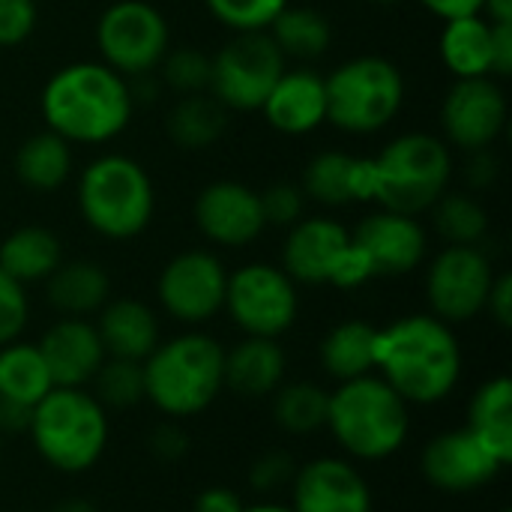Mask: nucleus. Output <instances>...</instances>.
I'll list each match as a JSON object with an SVG mask.
<instances>
[{"mask_svg": "<svg viewBox=\"0 0 512 512\" xmlns=\"http://www.w3.org/2000/svg\"><path fill=\"white\" fill-rule=\"evenodd\" d=\"M375 369L408 405H438L462 378V348L441 318L408 315L378 330Z\"/></svg>", "mask_w": 512, "mask_h": 512, "instance_id": "f257e3e1", "label": "nucleus"}, {"mask_svg": "<svg viewBox=\"0 0 512 512\" xmlns=\"http://www.w3.org/2000/svg\"><path fill=\"white\" fill-rule=\"evenodd\" d=\"M129 81L102 60H81L57 69L42 90V117L69 144H105L132 120Z\"/></svg>", "mask_w": 512, "mask_h": 512, "instance_id": "f03ea898", "label": "nucleus"}, {"mask_svg": "<svg viewBox=\"0 0 512 512\" xmlns=\"http://www.w3.org/2000/svg\"><path fill=\"white\" fill-rule=\"evenodd\" d=\"M144 399L171 420L204 414L225 390V348L207 333H183L150 351Z\"/></svg>", "mask_w": 512, "mask_h": 512, "instance_id": "7ed1b4c3", "label": "nucleus"}, {"mask_svg": "<svg viewBox=\"0 0 512 512\" xmlns=\"http://www.w3.org/2000/svg\"><path fill=\"white\" fill-rule=\"evenodd\" d=\"M408 402L381 378L363 375L342 381L330 393L327 426L336 444L360 462H384L396 456L411 432Z\"/></svg>", "mask_w": 512, "mask_h": 512, "instance_id": "20e7f679", "label": "nucleus"}, {"mask_svg": "<svg viewBox=\"0 0 512 512\" xmlns=\"http://www.w3.org/2000/svg\"><path fill=\"white\" fill-rule=\"evenodd\" d=\"M30 438L45 465L60 474L90 471L108 447V417L81 387H54L30 414Z\"/></svg>", "mask_w": 512, "mask_h": 512, "instance_id": "39448f33", "label": "nucleus"}, {"mask_svg": "<svg viewBox=\"0 0 512 512\" xmlns=\"http://www.w3.org/2000/svg\"><path fill=\"white\" fill-rule=\"evenodd\" d=\"M153 180L141 162L123 153L93 159L78 180V210L84 222L108 240H132L153 219Z\"/></svg>", "mask_w": 512, "mask_h": 512, "instance_id": "423d86ee", "label": "nucleus"}, {"mask_svg": "<svg viewBox=\"0 0 512 512\" xmlns=\"http://www.w3.org/2000/svg\"><path fill=\"white\" fill-rule=\"evenodd\" d=\"M450 174L453 156L441 138L429 132L399 135L372 156V201L381 204V210L417 216L444 195Z\"/></svg>", "mask_w": 512, "mask_h": 512, "instance_id": "0eeeda50", "label": "nucleus"}, {"mask_svg": "<svg viewBox=\"0 0 512 512\" xmlns=\"http://www.w3.org/2000/svg\"><path fill=\"white\" fill-rule=\"evenodd\" d=\"M324 93L327 123L351 135H372L399 114L405 102V78L393 60L360 54L324 78Z\"/></svg>", "mask_w": 512, "mask_h": 512, "instance_id": "6e6552de", "label": "nucleus"}, {"mask_svg": "<svg viewBox=\"0 0 512 512\" xmlns=\"http://www.w3.org/2000/svg\"><path fill=\"white\" fill-rule=\"evenodd\" d=\"M285 57L267 30L237 33L210 57V96L234 111H261L285 72Z\"/></svg>", "mask_w": 512, "mask_h": 512, "instance_id": "1a4fd4ad", "label": "nucleus"}, {"mask_svg": "<svg viewBox=\"0 0 512 512\" xmlns=\"http://www.w3.org/2000/svg\"><path fill=\"white\" fill-rule=\"evenodd\" d=\"M96 48L123 78L147 75L171 48L168 21L147 0H114L96 21Z\"/></svg>", "mask_w": 512, "mask_h": 512, "instance_id": "9d476101", "label": "nucleus"}, {"mask_svg": "<svg viewBox=\"0 0 512 512\" xmlns=\"http://www.w3.org/2000/svg\"><path fill=\"white\" fill-rule=\"evenodd\" d=\"M225 309L246 336L279 339L297 321V282L273 264H246L228 273Z\"/></svg>", "mask_w": 512, "mask_h": 512, "instance_id": "9b49d317", "label": "nucleus"}, {"mask_svg": "<svg viewBox=\"0 0 512 512\" xmlns=\"http://www.w3.org/2000/svg\"><path fill=\"white\" fill-rule=\"evenodd\" d=\"M495 267L480 246H447L435 255L426 276V297L435 318L465 324L486 309Z\"/></svg>", "mask_w": 512, "mask_h": 512, "instance_id": "f8f14e48", "label": "nucleus"}, {"mask_svg": "<svg viewBox=\"0 0 512 512\" xmlns=\"http://www.w3.org/2000/svg\"><path fill=\"white\" fill-rule=\"evenodd\" d=\"M225 264L204 249L174 255L159 273V303L180 324H204L225 309Z\"/></svg>", "mask_w": 512, "mask_h": 512, "instance_id": "ddd939ff", "label": "nucleus"}, {"mask_svg": "<svg viewBox=\"0 0 512 512\" xmlns=\"http://www.w3.org/2000/svg\"><path fill=\"white\" fill-rule=\"evenodd\" d=\"M507 111L504 87L492 75L456 78L441 105L444 135L465 153L492 147L507 126Z\"/></svg>", "mask_w": 512, "mask_h": 512, "instance_id": "4468645a", "label": "nucleus"}, {"mask_svg": "<svg viewBox=\"0 0 512 512\" xmlns=\"http://www.w3.org/2000/svg\"><path fill=\"white\" fill-rule=\"evenodd\" d=\"M192 216L198 231L225 249L249 246L267 228L258 192L237 180H216L204 186L195 198Z\"/></svg>", "mask_w": 512, "mask_h": 512, "instance_id": "2eb2a0df", "label": "nucleus"}, {"mask_svg": "<svg viewBox=\"0 0 512 512\" xmlns=\"http://www.w3.org/2000/svg\"><path fill=\"white\" fill-rule=\"evenodd\" d=\"M501 471L504 465L468 429L444 432L423 450V477L447 495H471L489 486Z\"/></svg>", "mask_w": 512, "mask_h": 512, "instance_id": "dca6fc26", "label": "nucleus"}, {"mask_svg": "<svg viewBox=\"0 0 512 512\" xmlns=\"http://www.w3.org/2000/svg\"><path fill=\"white\" fill-rule=\"evenodd\" d=\"M291 510L372 512V486L348 459L324 456L294 471Z\"/></svg>", "mask_w": 512, "mask_h": 512, "instance_id": "f3484780", "label": "nucleus"}, {"mask_svg": "<svg viewBox=\"0 0 512 512\" xmlns=\"http://www.w3.org/2000/svg\"><path fill=\"white\" fill-rule=\"evenodd\" d=\"M351 243L363 252L372 276H405L426 255V231L417 216L378 210L366 216L354 231Z\"/></svg>", "mask_w": 512, "mask_h": 512, "instance_id": "a211bd4d", "label": "nucleus"}, {"mask_svg": "<svg viewBox=\"0 0 512 512\" xmlns=\"http://www.w3.org/2000/svg\"><path fill=\"white\" fill-rule=\"evenodd\" d=\"M351 243V231L336 219H300L282 246V270L297 285H330L336 264Z\"/></svg>", "mask_w": 512, "mask_h": 512, "instance_id": "6ab92c4d", "label": "nucleus"}, {"mask_svg": "<svg viewBox=\"0 0 512 512\" xmlns=\"http://www.w3.org/2000/svg\"><path fill=\"white\" fill-rule=\"evenodd\" d=\"M54 387H84L93 381L99 366L105 363V348L96 333V324L84 318H63L45 330L36 345Z\"/></svg>", "mask_w": 512, "mask_h": 512, "instance_id": "aec40b11", "label": "nucleus"}, {"mask_svg": "<svg viewBox=\"0 0 512 512\" xmlns=\"http://www.w3.org/2000/svg\"><path fill=\"white\" fill-rule=\"evenodd\" d=\"M267 123L282 135H306L327 123V93L324 78L309 69H285L270 96L261 105Z\"/></svg>", "mask_w": 512, "mask_h": 512, "instance_id": "412c9836", "label": "nucleus"}, {"mask_svg": "<svg viewBox=\"0 0 512 512\" xmlns=\"http://www.w3.org/2000/svg\"><path fill=\"white\" fill-rule=\"evenodd\" d=\"M96 333L108 357L135 360V363H144L150 351L159 345V321L153 309L132 297L108 300L99 309Z\"/></svg>", "mask_w": 512, "mask_h": 512, "instance_id": "4be33fe9", "label": "nucleus"}, {"mask_svg": "<svg viewBox=\"0 0 512 512\" xmlns=\"http://www.w3.org/2000/svg\"><path fill=\"white\" fill-rule=\"evenodd\" d=\"M285 351L276 339L246 336L225 354V387L243 399H264L282 387Z\"/></svg>", "mask_w": 512, "mask_h": 512, "instance_id": "5701e85b", "label": "nucleus"}, {"mask_svg": "<svg viewBox=\"0 0 512 512\" xmlns=\"http://www.w3.org/2000/svg\"><path fill=\"white\" fill-rule=\"evenodd\" d=\"M45 294L66 318H87L108 303L111 279L96 261H66L45 279Z\"/></svg>", "mask_w": 512, "mask_h": 512, "instance_id": "b1692460", "label": "nucleus"}, {"mask_svg": "<svg viewBox=\"0 0 512 512\" xmlns=\"http://www.w3.org/2000/svg\"><path fill=\"white\" fill-rule=\"evenodd\" d=\"M468 432L507 468L512 462V384L507 375L486 381L468 408Z\"/></svg>", "mask_w": 512, "mask_h": 512, "instance_id": "393cba45", "label": "nucleus"}, {"mask_svg": "<svg viewBox=\"0 0 512 512\" xmlns=\"http://www.w3.org/2000/svg\"><path fill=\"white\" fill-rule=\"evenodd\" d=\"M63 264V246L54 231L42 225H24L3 237L0 270L21 285L45 282Z\"/></svg>", "mask_w": 512, "mask_h": 512, "instance_id": "a878e982", "label": "nucleus"}, {"mask_svg": "<svg viewBox=\"0 0 512 512\" xmlns=\"http://www.w3.org/2000/svg\"><path fill=\"white\" fill-rule=\"evenodd\" d=\"M438 48L444 66L456 78L492 75V21H486L483 15L444 21Z\"/></svg>", "mask_w": 512, "mask_h": 512, "instance_id": "bb28decb", "label": "nucleus"}, {"mask_svg": "<svg viewBox=\"0 0 512 512\" xmlns=\"http://www.w3.org/2000/svg\"><path fill=\"white\" fill-rule=\"evenodd\" d=\"M375 342H378V327H372L369 321H342L321 342V351H318L321 366L339 384L372 375Z\"/></svg>", "mask_w": 512, "mask_h": 512, "instance_id": "cd10ccee", "label": "nucleus"}, {"mask_svg": "<svg viewBox=\"0 0 512 512\" xmlns=\"http://www.w3.org/2000/svg\"><path fill=\"white\" fill-rule=\"evenodd\" d=\"M225 129H228V111L219 99L207 93L180 96L165 117L168 138L183 150H207L225 135Z\"/></svg>", "mask_w": 512, "mask_h": 512, "instance_id": "c85d7f7f", "label": "nucleus"}, {"mask_svg": "<svg viewBox=\"0 0 512 512\" xmlns=\"http://www.w3.org/2000/svg\"><path fill=\"white\" fill-rule=\"evenodd\" d=\"M267 30L276 48L282 51V57L300 63H312L324 57L333 42V27L327 15L312 6H285Z\"/></svg>", "mask_w": 512, "mask_h": 512, "instance_id": "c756f323", "label": "nucleus"}, {"mask_svg": "<svg viewBox=\"0 0 512 512\" xmlns=\"http://www.w3.org/2000/svg\"><path fill=\"white\" fill-rule=\"evenodd\" d=\"M69 171H72L69 141L54 135L51 129L24 138L15 153V174L33 192H51L63 186Z\"/></svg>", "mask_w": 512, "mask_h": 512, "instance_id": "7c9ffc66", "label": "nucleus"}, {"mask_svg": "<svg viewBox=\"0 0 512 512\" xmlns=\"http://www.w3.org/2000/svg\"><path fill=\"white\" fill-rule=\"evenodd\" d=\"M51 390H54V381L36 345L15 339L0 348V396L3 399L36 408Z\"/></svg>", "mask_w": 512, "mask_h": 512, "instance_id": "2f4dec72", "label": "nucleus"}, {"mask_svg": "<svg viewBox=\"0 0 512 512\" xmlns=\"http://www.w3.org/2000/svg\"><path fill=\"white\" fill-rule=\"evenodd\" d=\"M330 393L312 381H297L273 393V420L288 435H312L327 426Z\"/></svg>", "mask_w": 512, "mask_h": 512, "instance_id": "473e14b6", "label": "nucleus"}, {"mask_svg": "<svg viewBox=\"0 0 512 512\" xmlns=\"http://www.w3.org/2000/svg\"><path fill=\"white\" fill-rule=\"evenodd\" d=\"M354 165L357 156L342 150L318 153L303 171V195L324 207H345L354 201Z\"/></svg>", "mask_w": 512, "mask_h": 512, "instance_id": "72a5a7b5", "label": "nucleus"}, {"mask_svg": "<svg viewBox=\"0 0 512 512\" xmlns=\"http://www.w3.org/2000/svg\"><path fill=\"white\" fill-rule=\"evenodd\" d=\"M432 225L447 240V246H480L489 234L486 207L462 192L441 195L432 207Z\"/></svg>", "mask_w": 512, "mask_h": 512, "instance_id": "f704fd0d", "label": "nucleus"}, {"mask_svg": "<svg viewBox=\"0 0 512 512\" xmlns=\"http://www.w3.org/2000/svg\"><path fill=\"white\" fill-rule=\"evenodd\" d=\"M96 387V402L102 408H135L144 399V366L135 360L105 357L90 381Z\"/></svg>", "mask_w": 512, "mask_h": 512, "instance_id": "c9c22d12", "label": "nucleus"}, {"mask_svg": "<svg viewBox=\"0 0 512 512\" xmlns=\"http://www.w3.org/2000/svg\"><path fill=\"white\" fill-rule=\"evenodd\" d=\"M159 66H162V81L183 96L204 93L210 87V57L192 45L168 48Z\"/></svg>", "mask_w": 512, "mask_h": 512, "instance_id": "e433bc0d", "label": "nucleus"}, {"mask_svg": "<svg viewBox=\"0 0 512 512\" xmlns=\"http://www.w3.org/2000/svg\"><path fill=\"white\" fill-rule=\"evenodd\" d=\"M204 6L234 33H255L267 30L273 18L288 6V0H204Z\"/></svg>", "mask_w": 512, "mask_h": 512, "instance_id": "4c0bfd02", "label": "nucleus"}, {"mask_svg": "<svg viewBox=\"0 0 512 512\" xmlns=\"http://www.w3.org/2000/svg\"><path fill=\"white\" fill-rule=\"evenodd\" d=\"M258 198H261V213H264V222L267 225L291 228V225H297L303 219L306 195L294 183H273Z\"/></svg>", "mask_w": 512, "mask_h": 512, "instance_id": "58836bf2", "label": "nucleus"}, {"mask_svg": "<svg viewBox=\"0 0 512 512\" xmlns=\"http://www.w3.org/2000/svg\"><path fill=\"white\" fill-rule=\"evenodd\" d=\"M27 315H30V306H27L24 285L0 270V348L15 342L24 333Z\"/></svg>", "mask_w": 512, "mask_h": 512, "instance_id": "ea45409f", "label": "nucleus"}, {"mask_svg": "<svg viewBox=\"0 0 512 512\" xmlns=\"http://www.w3.org/2000/svg\"><path fill=\"white\" fill-rule=\"evenodd\" d=\"M36 0H0V48L21 45L36 30Z\"/></svg>", "mask_w": 512, "mask_h": 512, "instance_id": "a19ab883", "label": "nucleus"}, {"mask_svg": "<svg viewBox=\"0 0 512 512\" xmlns=\"http://www.w3.org/2000/svg\"><path fill=\"white\" fill-rule=\"evenodd\" d=\"M294 459L288 456V453H279V450H270V453H264L255 465H252V471H249V486L252 489H258V492H273V489H279V486H285L291 477H294Z\"/></svg>", "mask_w": 512, "mask_h": 512, "instance_id": "79ce46f5", "label": "nucleus"}, {"mask_svg": "<svg viewBox=\"0 0 512 512\" xmlns=\"http://www.w3.org/2000/svg\"><path fill=\"white\" fill-rule=\"evenodd\" d=\"M147 444H150V453H153L156 459H162V462H177V459H183L186 450H189V438H186V432H183L177 423H162V426H156V429L150 432Z\"/></svg>", "mask_w": 512, "mask_h": 512, "instance_id": "37998d69", "label": "nucleus"}, {"mask_svg": "<svg viewBox=\"0 0 512 512\" xmlns=\"http://www.w3.org/2000/svg\"><path fill=\"white\" fill-rule=\"evenodd\" d=\"M492 75H512V21H492Z\"/></svg>", "mask_w": 512, "mask_h": 512, "instance_id": "c03bdc74", "label": "nucleus"}, {"mask_svg": "<svg viewBox=\"0 0 512 512\" xmlns=\"http://www.w3.org/2000/svg\"><path fill=\"white\" fill-rule=\"evenodd\" d=\"M468 156H471V159H468V168H465L468 183H471L474 189H486V186H492V183L498 180V174H501V162H498V156H495L489 147H483V150H471Z\"/></svg>", "mask_w": 512, "mask_h": 512, "instance_id": "a18cd8bd", "label": "nucleus"}, {"mask_svg": "<svg viewBox=\"0 0 512 512\" xmlns=\"http://www.w3.org/2000/svg\"><path fill=\"white\" fill-rule=\"evenodd\" d=\"M486 309L489 315L495 318L498 327H510L512 324V276L510 273H501L495 276L492 282V291H489V300H486Z\"/></svg>", "mask_w": 512, "mask_h": 512, "instance_id": "49530a36", "label": "nucleus"}, {"mask_svg": "<svg viewBox=\"0 0 512 512\" xmlns=\"http://www.w3.org/2000/svg\"><path fill=\"white\" fill-rule=\"evenodd\" d=\"M243 501L234 489H225V486H210L204 489L195 504H192V512H243Z\"/></svg>", "mask_w": 512, "mask_h": 512, "instance_id": "de8ad7c7", "label": "nucleus"}, {"mask_svg": "<svg viewBox=\"0 0 512 512\" xmlns=\"http://www.w3.org/2000/svg\"><path fill=\"white\" fill-rule=\"evenodd\" d=\"M432 15L453 21V18H465V15H480L483 12V0H420Z\"/></svg>", "mask_w": 512, "mask_h": 512, "instance_id": "09e8293b", "label": "nucleus"}, {"mask_svg": "<svg viewBox=\"0 0 512 512\" xmlns=\"http://www.w3.org/2000/svg\"><path fill=\"white\" fill-rule=\"evenodd\" d=\"M30 414H33V408L0 396V432H9V435L27 432L30 429Z\"/></svg>", "mask_w": 512, "mask_h": 512, "instance_id": "8fccbe9b", "label": "nucleus"}, {"mask_svg": "<svg viewBox=\"0 0 512 512\" xmlns=\"http://www.w3.org/2000/svg\"><path fill=\"white\" fill-rule=\"evenodd\" d=\"M483 9L492 21H512V0H483Z\"/></svg>", "mask_w": 512, "mask_h": 512, "instance_id": "3c124183", "label": "nucleus"}, {"mask_svg": "<svg viewBox=\"0 0 512 512\" xmlns=\"http://www.w3.org/2000/svg\"><path fill=\"white\" fill-rule=\"evenodd\" d=\"M51 512H96V507L84 498H69V501H60L57 507H51Z\"/></svg>", "mask_w": 512, "mask_h": 512, "instance_id": "603ef678", "label": "nucleus"}, {"mask_svg": "<svg viewBox=\"0 0 512 512\" xmlns=\"http://www.w3.org/2000/svg\"><path fill=\"white\" fill-rule=\"evenodd\" d=\"M243 512H294L291 507H285V504H270V501H264V504H249V507H243Z\"/></svg>", "mask_w": 512, "mask_h": 512, "instance_id": "864d4df0", "label": "nucleus"}, {"mask_svg": "<svg viewBox=\"0 0 512 512\" xmlns=\"http://www.w3.org/2000/svg\"><path fill=\"white\" fill-rule=\"evenodd\" d=\"M372 3H378V6H396V3H402V0H372Z\"/></svg>", "mask_w": 512, "mask_h": 512, "instance_id": "5fc2aeb1", "label": "nucleus"}, {"mask_svg": "<svg viewBox=\"0 0 512 512\" xmlns=\"http://www.w3.org/2000/svg\"><path fill=\"white\" fill-rule=\"evenodd\" d=\"M0 456H3V447H0Z\"/></svg>", "mask_w": 512, "mask_h": 512, "instance_id": "6e6d98bb", "label": "nucleus"}, {"mask_svg": "<svg viewBox=\"0 0 512 512\" xmlns=\"http://www.w3.org/2000/svg\"><path fill=\"white\" fill-rule=\"evenodd\" d=\"M501 512H510V510H501Z\"/></svg>", "mask_w": 512, "mask_h": 512, "instance_id": "4d7b16f0", "label": "nucleus"}]
</instances>
